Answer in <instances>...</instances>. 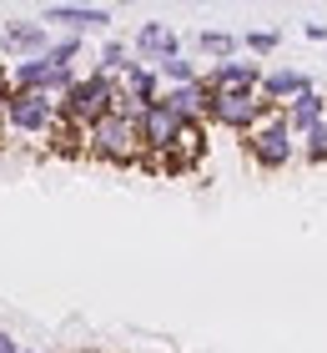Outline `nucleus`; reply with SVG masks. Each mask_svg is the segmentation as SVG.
I'll return each instance as SVG.
<instances>
[{"instance_id":"6","label":"nucleus","mask_w":327,"mask_h":353,"mask_svg":"<svg viewBox=\"0 0 327 353\" xmlns=\"http://www.w3.org/2000/svg\"><path fill=\"white\" fill-rule=\"evenodd\" d=\"M56 117H61L56 101L41 96V91H10V101H6V126L10 132H25V137H51Z\"/></svg>"},{"instance_id":"9","label":"nucleus","mask_w":327,"mask_h":353,"mask_svg":"<svg viewBox=\"0 0 327 353\" xmlns=\"http://www.w3.org/2000/svg\"><path fill=\"white\" fill-rule=\"evenodd\" d=\"M0 36H6V56H15V61H41L51 51V30L41 21H6Z\"/></svg>"},{"instance_id":"7","label":"nucleus","mask_w":327,"mask_h":353,"mask_svg":"<svg viewBox=\"0 0 327 353\" xmlns=\"http://www.w3.org/2000/svg\"><path fill=\"white\" fill-rule=\"evenodd\" d=\"M131 56L141 61V66H161V61H176L182 56V36L167 26V21H146L141 30H136V41H131Z\"/></svg>"},{"instance_id":"4","label":"nucleus","mask_w":327,"mask_h":353,"mask_svg":"<svg viewBox=\"0 0 327 353\" xmlns=\"http://www.w3.org/2000/svg\"><path fill=\"white\" fill-rule=\"evenodd\" d=\"M267 101H262L257 91H217L211 96V111H207V121H217V126H226V132H257L262 126V117H267Z\"/></svg>"},{"instance_id":"16","label":"nucleus","mask_w":327,"mask_h":353,"mask_svg":"<svg viewBox=\"0 0 327 353\" xmlns=\"http://www.w3.org/2000/svg\"><path fill=\"white\" fill-rule=\"evenodd\" d=\"M126 66H136L131 46H126V41H106V46H101V61H96V71H106V76H121Z\"/></svg>"},{"instance_id":"10","label":"nucleus","mask_w":327,"mask_h":353,"mask_svg":"<svg viewBox=\"0 0 327 353\" xmlns=\"http://www.w3.org/2000/svg\"><path fill=\"white\" fill-rule=\"evenodd\" d=\"M302 91H313V76H307V71H292V66L262 71V86H257V96H262L267 106H287V101H297Z\"/></svg>"},{"instance_id":"11","label":"nucleus","mask_w":327,"mask_h":353,"mask_svg":"<svg viewBox=\"0 0 327 353\" xmlns=\"http://www.w3.org/2000/svg\"><path fill=\"white\" fill-rule=\"evenodd\" d=\"M202 81L211 86V91H257L262 86V66L257 61H247V56H237V61H217Z\"/></svg>"},{"instance_id":"21","label":"nucleus","mask_w":327,"mask_h":353,"mask_svg":"<svg viewBox=\"0 0 327 353\" xmlns=\"http://www.w3.org/2000/svg\"><path fill=\"white\" fill-rule=\"evenodd\" d=\"M302 36H307V41H327V26H322V21H307Z\"/></svg>"},{"instance_id":"3","label":"nucleus","mask_w":327,"mask_h":353,"mask_svg":"<svg viewBox=\"0 0 327 353\" xmlns=\"http://www.w3.org/2000/svg\"><path fill=\"white\" fill-rule=\"evenodd\" d=\"M247 157L262 172H282L292 157H297V137H292V126H287L282 111H267L257 132H247Z\"/></svg>"},{"instance_id":"22","label":"nucleus","mask_w":327,"mask_h":353,"mask_svg":"<svg viewBox=\"0 0 327 353\" xmlns=\"http://www.w3.org/2000/svg\"><path fill=\"white\" fill-rule=\"evenodd\" d=\"M0 353H25V348H21V343H15V339H10V333H0Z\"/></svg>"},{"instance_id":"23","label":"nucleus","mask_w":327,"mask_h":353,"mask_svg":"<svg viewBox=\"0 0 327 353\" xmlns=\"http://www.w3.org/2000/svg\"><path fill=\"white\" fill-rule=\"evenodd\" d=\"M25 353H41V348H25Z\"/></svg>"},{"instance_id":"17","label":"nucleus","mask_w":327,"mask_h":353,"mask_svg":"<svg viewBox=\"0 0 327 353\" xmlns=\"http://www.w3.org/2000/svg\"><path fill=\"white\" fill-rule=\"evenodd\" d=\"M156 76H161V86H191V81H202V71H196L187 56L161 61V66H156Z\"/></svg>"},{"instance_id":"18","label":"nucleus","mask_w":327,"mask_h":353,"mask_svg":"<svg viewBox=\"0 0 327 353\" xmlns=\"http://www.w3.org/2000/svg\"><path fill=\"white\" fill-rule=\"evenodd\" d=\"M81 51H86V41H81V36H56L51 51H45L41 61H51V66H71V61H81Z\"/></svg>"},{"instance_id":"5","label":"nucleus","mask_w":327,"mask_h":353,"mask_svg":"<svg viewBox=\"0 0 327 353\" xmlns=\"http://www.w3.org/2000/svg\"><path fill=\"white\" fill-rule=\"evenodd\" d=\"M182 126H187V121H176L161 101H156V106H146V111H141V121H136V132H141V152H146L141 162H146V167L167 162V157L176 152V137H182Z\"/></svg>"},{"instance_id":"2","label":"nucleus","mask_w":327,"mask_h":353,"mask_svg":"<svg viewBox=\"0 0 327 353\" xmlns=\"http://www.w3.org/2000/svg\"><path fill=\"white\" fill-rule=\"evenodd\" d=\"M86 157H96V162H111V167H136L141 162V132L131 117H101L96 126H86Z\"/></svg>"},{"instance_id":"14","label":"nucleus","mask_w":327,"mask_h":353,"mask_svg":"<svg viewBox=\"0 0 327 353\" xmlns=\"http://www.w3.org/2000/svg\"><path fill=\"white\" fill-rule=\"evenodd\" d=\"M202 157H207V126H182L176 152L167 157V162H156V167H161V172H191Z\"/></svg>"},{"instance_id":"19","label":"nucleus","mask_w":327,"mask_h":353,"mask_svg":"<svg viewBox=\"0 0 327 353\" xmlns=\"http://www.w3.org/2000/svg\"><path fill=\"white\" fill-rule=\"evenodd\" d=\"M302 157H307V167H327V121L302 137Z\"/></svg>"},{"instance_id":"13","label":"nucleus","mask_w":327,"mask_h":353,"mask_svg":"<svg viewBox=\"0 0 327 353\" xmlns=\"http://www.w3.org/2000/svg\"><path fill=\"white\" fill-rule=\"evenodd\" d=\"M116 91H121V96H131L136 106H156L167 86H161V76H156L151 66H141V61H136V66H126V71L116 76Z\"/></svg>"},{"instance_id":"1","label":"nucleus","mask_w":327,"mask_h":353,"mask_svg":"<svg viewBox=\"0 0 327 353\" xmlns=\"http://www.w3.org/2000/svg\"><path fill=\"white\" fill-rule=\"evenodd\" d=\"M111 101H116V76L91 71V76H81V81L61 96L56 111H61V121H65V126L86 132V126H96L101 117H111Z\"/></svg>"},{"instance_id":"15","label":"nucleus","mask_w":327,"mask_h":353,"mask_svg":"<svg viewBox=\"0 0 327 353\" xmlns=\"http://www.w3.org/2000/svg\"><path fill=\"white\" fill-rule=\"evenodd\" d=\"M196 51L211 56V66H217V61H237L242 36H232V30H202V36H196Z\"/></svg>"},{"instance_id":"12","label":"nucleus","mask_w":327,"mask_h":353,"mask_svg":"<svg viewBox=\"0 0 327 353\" xmlns=\"http://www.w3.org/2000/svg\"><path fill=\"white\" fill-rule=\"evenodd\" d=\"M282 117H287V126H292V137H307L313 126L327 121V96L313 86V91H302L297 101H287V106H282Z\"/></svg>"},{"instance_id":"8","label":"nucleus","mask_w":327,"mask_h":353,"mask_svg":"<svg viewBox=\"0 0 327 353\" xmlns=\"http://www.w3.org/2000/svg\"><path fill=\"white\" fill-rule=\"evenodd\" d=\"M41 26L45 30L61 26L65 36H86V30H106L111 26V10L106 6H45L41 10Z\"/></svg>"},{"instance_id":"20","label":"nucleus","mask_w":327,"mask_h":353,"mask_svg":"<svg viewBox=\"0 0 327 353\" xmlns=\"http://www.w3.org/2000/svg\"><path fill=\"white\" fill-rule=\"evenodd\" d=\"M242 46L252 51V61H257V56H272L277 46H282V30H247V36H242Z\"/></svg>"}]
</instances>
